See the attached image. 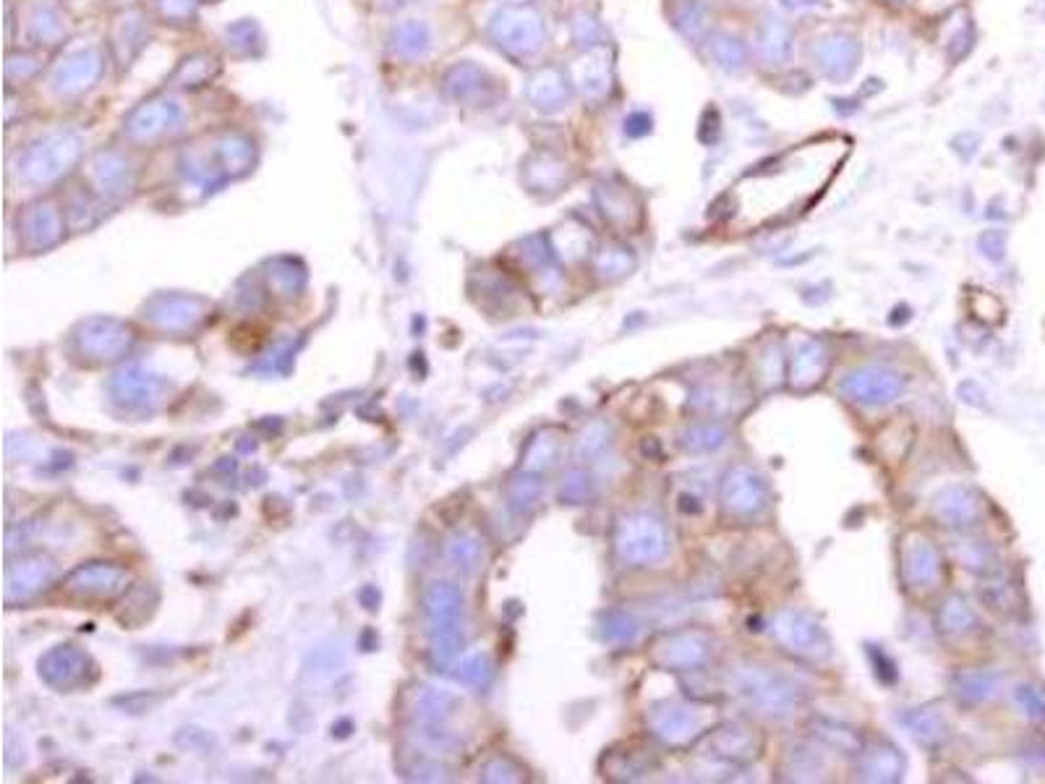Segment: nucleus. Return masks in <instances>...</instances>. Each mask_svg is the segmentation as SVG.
<instances>
[{
	"label": "nucleus",
	"instance_id": "f257e3e1",
	"mask_svg": "<svg viewBox=\"0 0 1045 784\" xmlns=\"http://www.w3.org/2000/svg\"><path fill=\"white\" fill-rule=\"evenodd\" d=\"M729 688L753 709L774 719H787L795 714L797 693L795 688L766 667L740 664L727 675Z\"/></svg>",
	"mask_w": 1045,
	"mask_h": 784
},
{
	"label": "nucleus",
	"instance_id": "f03ea898",
	"mask_svg": "<svg viewBox=\"0 0 1045 784\" xmlns=\"http://www.w3.org/2000/svg\"><path fill=\"white\" fill-rule=\"evenodd\" d=\"M622 560L633 565H654L669 552V531L654 513H633L622 518L614 534Z\"/></svg>",
	"mask_w": 1045,
	"mask_h": 784
},
{
	"label": "nucleus",
	"instance_id": "7ed1b4c3",
	"mask_svg": "<svg viewBox=\"0 0 1045 784\" xmlns=\"http://www.w3.org/2000/svg\"><path fill=\"white\" fill-rule=\"evenodd\" d=\"M774 630V638L782 643L784 649L792 651L800 659H810V662H823L831 656V641L826 636V630L821 628V622H816L808 612H800V609H784L779 612L771 625Z\"/></svg>",
	"mask_w": 1045,
	"mask_h": 784
},
{
	"label": "nucleus",
	"instance_id": "20e7f679",
	"mask_svg": "<svg viewBox=\"0 0 1045 784\" xmlns=\"http://www.w3.org/2000/svg\"><path fill=\"white\" fill-rule=\"evenodd\" d=\"M902 390V374H897L889 366H863V369H855V372H850L839 382V392H842L844 398L863 408L886 406L891 400H897Z\"/></svg>",
	"mask_w": 1045,
	"mask_h": 784
},
{
	"label": "nucleus",
	"instance_id": "39448f33",
	"mask_svg": "<svg viewBox=\"0 0 1045 784\" xmlns=\"http://www.w3.org/2000/svg\"><path fill=\"white\" fill-rule=\"evenodd\" d=\"M711 656V638L701 630H677V633H664L651 649L654 664L664 670L677 672H695L701 670L703 664Z\"/></svg>",
	"mask_w": 1045,
	"mask_h": 784
},
{
	"label": "nucleus",
	"instance_id": "423d86ee",
	"mask_svg": "<svg viewBox=\"0 0 1045 784\" xmlns=\"http://www.w3.org/2000/svg\"><path fill=\"white\" fill-rule=\"evenodd\" d=\"M719 500L729 515L735 518H753L766 507L769 502V487L763 476H758L753 468L735 466L729 468L722 476L719 484Z\"/></svg>",
	"mask_w": 1045,
	"mask_h": 784
},
{
	"label": "nucleus",
	"instance_id": "0eeeda50",
	"mask_svg": "<svg viewBox=\"0 0 1045 784\" xmlns=\"http://www.w3.org/2000/svg\"><path fill=\"white\" fill-rule=\"evenodd\" d=\"M648 724L659 740L667 745H685L703 730L698 709L682 701H659L648 711Z\"/></svg>",
	"mask_w": 1045,
	"mask_h": 784
},
{
	"label": "nucleus",
	"instance_id": "6e6552de",
	"mask_svg": "<svg viewBox=\"0 0 1045 784\" xmlns=\"http://www.w3.org/2000/svg\"><path fill=\"white\" fill-rule=\"evenodd\" d=\"M902 575L912 588H933L941 581L944 565L931 539L920 534L907 536L902 547Z\"/></svg>",
	"mask_w": 1045,
	"mask_h": 784
},
{
	"label": "nucleus",
	"instance_id": "1a4fd4ad",
	"mask_svg": "<svg viewBox=\"0 0 1045 784\" xmlns=\"http://www.w3.org/2000/svg\"><path fill=\"white\" fill-rule=\"evenodd\" d=\"M813 55H816V63L823 74L834 82H844L857 71L863 50H860V42L850 34H829V37L816 42Z\"/></svg>",
	"mask_w": 1045,
	"mask_h": 784
},
{
	"label": "nucleus",
	"instance_id": "9d476101",
	"mask_svg": "<svg viewBox=\"0 0 1045 784\" xmlns=\"http://www.w3.org/2000/svg\"><path fill=\"white\" fill-rule=\"evenodd\" d=\"M708 745H711V753H714L719 761H750L756 758L761 751V740L750 727L737 722H724L719 724L711 735H708Z\"/></svg>",
	"mask_w": 1045,
	"mask_h": 784
},
{
	"label": "nucleus",
	"instance_id": "9b49d317",
	"mask_svg": "<svg viewBox=\"0 0 1045 784\" xmlns=\"http://www.w3.org/2000/svg\"><path fill=\"white\" fill-rule=\"evenodd\" d=\"M933 515H936L944 526H970V523H975L980 518L978 494H975V489L962 487V484L944 489V492L933 500Z\"/></svg>",
	"mask_w": 1045,
	"mask_h": 784
},
{
	"label": "nucleus",
	"instance_id": "f8f14e48",
	"mask_svg": "<svg viewBox=\"0 0 1045 784\" xmlns=\"http://www.w3.org/2000/svg\"><path fill=\"white\" fill-rule=\"evenodd\" d=\"M904 774V758L891 743H876L860 748V777L868 782H897Z\"/></svg>",
	"mask_w": 1045,
	"mask_h": 784
},
{
	"label": "nucleus",
	"instance_id": "ddd939ff",
	"mask_svg": "<svg viewBox=\"0 0 1045 784\" xmlns=\"http://www.w3.org/2000/svg\"><path fill=\"white\" fill-rule=\"evenodd\" d=\"M758 55L769 66H782L792 55V32L784 21L766 19L758 29Z\"/></svg>",
	"mask_w": 1045,
	"mask_h": 784
},
{
	"label": "nucleus",
	"instance_id": "4468645a",
	"mask_svg": "<svg viewBox=\"0 0 1045 784\" xmlns=\"http://www.w3.org/2000/svg\"><path fill=\"white\" fill-rule=\"evenodd\" d=\"M826 372V351L816 340H803L797 345L795 361H792V382L800 390H808L823 377Z\"/></svg>",
	"mask_w": 1045,
	"mask_h": 784
},
{
	"label": "nucleus",
	"instance_id": "2eb2a0df",
	"mask_svg": "<svg viewBox=\"0 0 1045 784\" xmlns=\"http://www.w3.org/2000/svg\"><path fill=\"white\" fill-rule=\"evenodd\" d=\"M951 688H954V693L959 696V701L983 703L996 696L998 675L988 670H962L954 675Z\"/></svg>",
	"mask_w": 1045,
	"mask_h": 784
},
{
	"label": "nucleus",
	"instance_id": "dca6fc26",
	"mask_svg": "<svg viewBox=\"0 0 1045 784\" xmlns=\"http://www.w3.org/2000/svg\"><path fill=\"white\" fill-rule=\"evenodd\" d=\"M902 724L923 745H936L946 737V722L936 709H910L902 714Z\"/></svg>",
	"mask_w": 1045,
	"mask_h": 784
},
{
	"label": "nucleus",
	"instance_id": "f3484780",
	"mask_svg": "<svg viewBox=\"0 0 1045 784\" xmlns=\"http://www.w3.org/2000/svg\"><path fill=\"white\" fill-rule=\"evenodd\" d=\"M727 442V429L719 424H695L680 434V445L688 453H714Z\"/></svg>",
	"mask_w": 1045,
	"mask_h": 784
},
{
	"label": "nucleus",
	"instance_id": "a211bd4d",
	"mask_svg": "<svg viewBox=\"0 0 1045 784\" xmlns=\"http://www.w3.org/2000/svg\"><path fill=\"white\" fill-rule=\"evenodd\" d=\"M938 625L946 636H962L975 625V612L962 596H949L938 612Z\"/></svg>",
	"mask_w": 1045,
	"mask_h": 784
},
{
	"label": "nucleus",
	"instance_id": "6ab92c4d",
	"mask_svg": "<svg viewBox=\"0 0 1045 784\" xmlns=\"http://www.w3.org/2000/svg\"><path fill=\"white\" fill-rule=\"evenodd\" d=\"M711 53H714V61L719 63L724 71H729V74L742 71L745 63H748V48H745V42H742L740 37H735V34H716L714 42H711Z\"/></svg>",
	"mask_w": 1045,
	"mask_h": 784
},
{
	"label": "nucleus",
	"instance_id": "aec40b11",
	"mask_svg": "<svg viewBox=\"0 0 1045 784\" xmlns=\"http://www.w3.org/2000/svg\"><path fill=\"white\" fill-rule=\"evenodd\" d=\"M813 735L821 740V743L831 745V748H836V751H847V753H860V748H863V740L857 737V732L847 730V727H839V724L834 722H813Z\"/></svg>",
	"mask_w": 1045,
	"mask_h": 784
},
{
	"label": "nucleus",
	"instance_id": "412c9836",
	"mask_svg": "<svg viewBox=\"0 0 1045 784\" xmlns=\"http://www.w3.org/2000/svg\"><path fill=\"white\" fill-rule=\"evenodd\" d=\"M675 24L682 34H688V37H701V34L706 32V24H708L706 6H703L701 0H688V3H682V6L677 8Z\"/></svg>",
	"mask_w": 1045,
	"mask_h": 784
},
{
	"label": "nucleus",
	"instance_id": "4be33fe9",
	"mask_svg": "<svg viewBox=\"0 0 1045 784\" xmlns=\"http://www.w3.org/2000/svg\"><path fill=\"white\" fill-rule=\"evenodd\" d=\"M604 636L612 643H627L638 636V622L633 615H627L622 609H614L604 617Z\"/></svg>",
	"mask_w": 1045,
	"mask_h": 784
},
{
	"label": "nucleus",
	"instance_id": "5701e85b",
	"mask_svg": "<svg viewBox=\"0 0 1045 784\" xmlns=\"http://www.w3.org/2000/svg\"><path fill=\"white\" fill-rule=\"evenodd\" d=\"M954 552H957L959 562L970 570H985V565L991 562V552L983 541H959Z\"/></svg>",
	"mask_w": 1045,
	"mask_h": 784
},
{
	"label": "nucleus",
	"instance_id": "b1692460",
	"mask_svg": "<svg viewBox=\"0 0 1045 784\" xmlns=\"http://www.w3.org/2000/svg\"><path fill=\"white\" fill-rule=\"evenodd\" d=\"M1014 701H1017V706L1022 709L1025 717L1035 719V722L1045 719V698L1040 696L1032 685H1019V688H1014Z\"/></svg>",
	"mask_w": 1045,
	"mask_h": 784
},
{
	"label": "nucleus",
	"instance_id": "393cba45",
	"mask_svg": "<svg viewBox=\"0 0 1045 784\" xmlns=\"http://www.w3.org/2000/svg\"><path fill=\"white\" fill-rule=\"evenodd\" d=\"M604 259H607V275H614V278L627 275L630 267L635 264V259L630 257L625 249H609L607 254H604Z\"/></svg>",
	"mask_w": 1045,
	"mask_h": 784
},
{
	"label": "nucleus",
	"instance_id": "a878e982",
	"mask_svg": "<svg viewBox=\"0 0 1045 784\" xmlns=\"http://www.w3.org/2000/svg\"><path fill=\"white\" fill-rule=\"evenodd\" d=\"M980 249H983L985 257H991V259H1001L1004 257V249H1006V236L1001 233V230H988L983 238H980Z\"/></svg>",
	"mask_w": 1045,
	"mask_h": 784
},
{
	"label": "nucleus",
	"instance_id": "bb28decb",
	"mask_svg": "<svg viewBox=\"0 0 1045 784\" xmlns=\"http://www.w3.org/2000/svg\"><path fill=\"white\" fill-rule=\"evenodd\" d=\"M651 126H654V121H651V115L648 113H633L625 121V131L630 136H646L648 131H651Z\"/></svg>",
	"mask_w": 1045,
	"mask_h": 784
}]
</instances>
